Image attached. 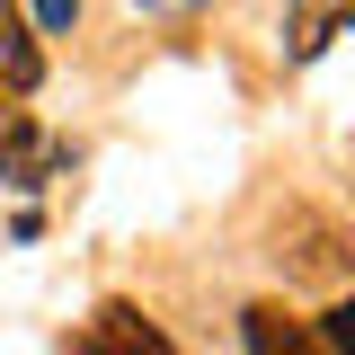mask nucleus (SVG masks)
<instances>
[{
  "instance_id": "nucleus-1",
  "label": "nucleus",
  "mask_w": 355,
  "mask_h": 355,
  "mask_svg": "<svg viewBox=\"0 0 355 355\" xmlns=\"http://www.w3.org/2000/svg\"><path fill=\"white\" fill-rule=\"evenodd\" d=\"M240 338H249V355H338L320 338V320H302V311H284V302H249L240 311Z\"/></svg>"
},
{
  "instance_id": "nucleus-2",
  "label": "nucleus",
  "mask_w": 355,
  "mask_h": 355,
  "mask_svg": "<svg viewBox=\"0 0 355 355\" xmlns=\"http://www.w3.org/2000/svg\"><path fill=\"white\" fill-rule=\"evenodd\" d=\"M53 169H62V142L44 125H27V116H0V178L9 187H44Z\"/></svg>"
},
{
  "instance_id": "nucleus-3",
  "label": "nucleus",
  "mask_w": 355,
  "mask_h": 355,
  "mask_svg": "<svg viewBox=\"0 0 355 355\" xmlns=\"http://www.w3.org/2000/svg\"><path fill=\"white\" fill-rule=\"evenodd\" d=\"M80 355H178V347H169V338H160V329H151V320H142L133 302H107L98 320H89Z\"/></svg>"
},
{
  "instance_id": "nucleus-4",
  "label": "nucleus",
  "mask_w": 355,
  "mask_h": 355,
  "mask_svg": "<svg viewBox=\"0 0 355 355\" xmlns=\"http://www.w3.org/2000/svg\"><path fill=\"white\" fill-rule=\"evenodd\" d=\"M0 71H9V89L44 80V53H36V36H27V18H18V0H0Z\"/></svg>"
},
{
  "instance_id": "nucleus-5",
  "label": "nucleus",
  "mask_w": 355,
  "mask_h": 355,
  "mask_svg": "<svg viewBox=\"0 0 355 355\" xmlns=\"http://www.w3.org/2000/svg\"><path fill=\"white\" fill-rule=\"evenodd\" d=\"M338 18H347V0H320V9H311V18H302V36H293V53H302V62H311L320 44L338 36Z\"/></svg>"
},
{
  "instance_id": "nucleus-6",
  "label": "nucleus",
  "mask_w": 355,
  "mask_h": 355,
  "mask_svg": "<svg viewBox=\"0 0 355 355\" xmlns=\"http://www.w3.org/2000/svg\"><path fill=\"white\" fill-rule=\"evenodd\" d=\"M36 18H44V27H53V36H62V27L80 18V0H36Z\"/></svg>"
},
{
  "instance_id": "nucleus-7",
  "label": "nucleus",
  "mask_w": 355,
  "mask_h": 355,
  "mask_svg": "<svg viewBox=\"0 0 355 355\" xmlns=\"http://www.w3.org/2000/svg\"><path fill=\"white\" fill-rule=\"evenodd\" d=\"M142 9H196V0H142Z\"/></svg>"
}]
</instances>
